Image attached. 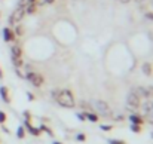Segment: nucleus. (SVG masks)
I'll list each match as a JSON object with an SVG mask.
<instances>
[{"label": "nucleus", "instance_id": "10", "mask_svg": "<svg viewBox=\"0 0 153 144\" xmlns=\"http://www.w3.org/2000/svg\"><path fill=\"white\" fill-rule=\"evenodd\" d=\"M141 71L144 73V76H152L153 73V65L150 62H144L143 65H141Z\"/></svg>", "mask_w": 153, "mask_h": 144}, {"label": "nucleus", "instance_id": "13", "mask_svg": "<svg viewBox=\"0 0 153 144\" xmlns=\"http://www.w3.org/2000/svg\"><path fill=\"white\" fill-rule=\"evenodd\" d=\"M24 10H25V13H33V12H36V3H28V1H27V4L24 6Z\"/></svg>", "mask_w": 153, "mask_h": 144}, {"label": "nucleus", "instance_id": "27", "mask_svg": "<svg viewBox=\"0 0 153 144\" xmlns=\"http://www.w3.org/2000/svg\"><path fill=\"white\" fill-rule=\"evenodd\" d=\"M16 74H18V77H25V76H24V74H22V73H21L18 68H16Z\"/></svg>", "mask_w": 153, "mask_h": 144}, {"label": "nucleus", "instance_id": "5", "mask_svg": "<svg viewBox=\"0 0 153 144\" xmlns=\"http://www.w3.org/2000/svg\"><path fill=\"white\" fill-rule=\"evenodd\" d=\"M94 105H95V108H97V111L102 114V116H110L111 113V110H110V105L105 102V101H102V99H97L95 102H94Z\"/></svg>", "mask_w": 153, "mask_h": 144}, {"label": "nucleus", "instance_id": "24", "mask_svg": "<svg viewBox=\"0 0 153 144\" xmlns=\"http://www.w3.org/2000/svg\"><path fill=\"white\" fill-rule=\"evenodd\" d=\"M146 16H147V19H152L153 21V12H147V13H146Z\"/></svg>", "mask_w": 153, "mask_h": 144}, {"label": "nucleus", "instance_id": "33", "mask_svg": "<svg viewBox=\"0 0 153 144\" xmlns=\"http://www.w3.org/2000/svg\"><path fill=\"white\" fill-rule=\"evenodd\" d=\"M28 3H36V0H27Z\"/></svg>", "mask_w": 153, "mask_h": 144}, {"label": "nucleus", "instance_id": "29", "mask_svg": "<svg viewBox=\"0 0 153 144\" xmlns=\"http://www.w3.org/2000/svg\"><path fill=\"white\" fill-rule=\"evenodd\" d=\"M55 0H45V4H52Z\"/></svg>", "mask_w": 153, "mask_h": 144}, {"label": "nucleus", "instance_id": "32", "mask_svg": "<svg viewBox=\"0 0 153 144\" xmlns=\"http://www.w3.org/2000/svg\"><path fill=\"white\" fill-rule=\"evenodd\" d=\"M3 77V71H1V68H0V79Z\"/></svg>", "mask_w": 153, "mask_h": 144}, {"label": "nucleus", "instance_id": "6", "mask_svg": "<svg viewBox=\"0 0 153 144\" xmlns=\"http://www.w3.org/2000/svg\"><path fill=\"white\" fill-rule=\"evenodd\" d=\"M132 92L138 96L140 99H147V89L144 86H138V88H134Z\"/></svg>", "mask_w": 153, "mask_h": 144}, {"label": "nucleus", "instance_id": "17", "mask_svg": "<svg viewBox=\"0 0 153 144\" xmlns=\"http://www.w3.org/2000/svg\"><path fill=\"white\" fill-rule=\"evenodd\" d=\"M131 131H134V132H141V125L131 123Z\"/></svg>", "mask_w": 153, "mask_h": 144}, {"label": "nucleus", "instance_id": "11", "mask_svg": "<svg viewBox=\"0 0 153 144\" xmlns=\"http://www.w3.org/2000/svg\"><path fill=\"white\" fill-rule=\"evenodd\" d=\"M0 96H1V99H3L6 104H9V102H10L9 92H7V88H6V86H0Z\"/></svg>", "mask_w": 153, "mask_h": 144}, {"label": "nucleus", "instance_id": "7", "mask_svg": "<svg viewBox=\"0 0 153 144\" xmlns=\"http://www.w3.org/2000/svg\"><path fill=\"white\" fill-rule=\"evenodd\" d=\"M10 58H22V48L19 45H12V48H10Z\"/></svg>", "mask_w": 153, "mask_h": 144}, {"label": "nucleus", "instance_id": "23", "mask_svg": "<svg viewBox=\"0 0 153 144\" xmlns=\"http://www.w3.org/2000/svg\"><path fill=\"white\" fill-rule=\"evenodd\" d=\"M100 128H101L102 131H110V129H111V126H110V125H101Z\"/></svg>", "mask_w": 153, "mask_h": 144}, {"label": "nucleus", "instance_id": "9", "mask_svg": "<svg viewBox=\"0 0 153 144\" xmlns=\"http://www.w3.org/2000/svg\"><path fill=\"white\" fill-rule=\"evenodd\" d=\"M24 123H25V128L28 129V132H30L31 135H34V137H39V135H40V129H39V128H34V126H31L30 120H25Z\"/></svg>", "mask_w": 153, "mask_h": 144}, {"label": "nucleus", "instance_id": "20", "mask_svg": "<svg viewBox=\"0 0 153 144\" xmlns=\"http://www.w3.org/2000/svg\"><path fill=\"white\" fill-rule=\"evenodd\" d=\"M76 138H77V141H85V140H86V135H85V134H77Z\"/></svg>", "mask_w": 153, "mask_h": 144}, {"label": "nucleus", "instance_id": "15", "mask_svg": "<svg viewBox=\"0 0 153 144\" xmlns=\"http://www.w3.org/2000/svg\"><path fill=\"white\" fill-rule=\"evenodd\" d=\"M10 59H12V64H13L16 68H19V67H22V65H24L22 58H10Z\"/></svg>", "mask_w": 153, "mask_h": 144}, {"label": "nucleus", "instance_id": "21", "mask_svg": "<svg viewBox=\"0 0 153 144\" xmlns=\"http://www.w3.org/2000/svg\"><path fill=\"white\" fill-rule=\"evenodd\" d=\"M6 122V114L4 111H0V123H4Z\"/></svg>", "mask_w": 153, "mask_h": 144}, {"label": "nucleus", "instance_id": "18", "mask_svg": "<svg viewBox=\"0 0 153 144\" xmlns=\"http://www.w3.org/2000/svg\"><path fill=\"white\" fill-rule=\"evenodd\" d=\"M22 33H24L22 27H21V25H18V27L15 28V34H16V36H22Z\"/></svg>", "mask_w": 153, "mask_h": 144}, {"label": "nucleus", "instance_id": "8", "mask_svg": "<svg viewBox=\"0 0 153 144\" xmlns=\"http://www.w3.org/2000/svg\"><path fill=\"white\" fill-rule=\"evenodd\" d=\"M3 39H4V42H13L15 40V33L9 27H6V28H3Z\"/></svg>", "mask_w": 153, "mask_h": 144}, {"label": "nucleus", "instance_id": "22", "mask_svg": "<svg viewBox=\"0 0 153 144\" xmlns=\"http://www.w3.org/2000/svg\"><path fill=\"white\" fill-rule=\"evenodd\" d=\"M110 144H126V143H125L123 140H111Z\"/></svg>", "mask_w": 153, "mask_h": 144}, {"label": "nucleus", "instance_id": "35", "mask_svg": "<svg viewBox=\"0 0 153 144\" xmlns=\"http://www.w3.org/2000/svg\"><path fill=\"white\" fill-rule=\"evenodd\" d=\"M152 137H153V134H152Z\"/></svg>", "mask_w": 153, "mask_h": 144}, {"label": "nucleus", "instance_id": "1", "mask_svg": "<svg viewBox=\"0 0 153 144\" xmlns=\"http://www.w3.org/2000/svg\"><path fill=\"white\" fill-rule=\"evenodd\" d=\"M52 98L64 108H73L76 105V99L71 91L61 89V91H52Z\"/></svg>", "mask_w": 153, "mask_h": 144}, {"label": "nucleus", "instance_id": "19", "mask_svg": "<svg viewBox=\"0 0 153 144\" xmlns=\"http://www.w3.org/2000/svg\"><path fill=\"white\" fill-rule=\"evenodd\" d=\"M39 129H40V131H46L49 135H52V131L48 128V126H45V125H40V128H39Z\"/></svg>", "mask_w": 153, "mask_h": 144}, {"label": "nucleus", "instance_id": "16", "mask_svg": "<svg viewBox=\"0 0 153 144\" xmlns=\"http://www.w3.org/2000/svg\"><path fill=\"white\" fill-rule=\"evenodd\" d=\"M16 137H18V138H24V137H25V129H24V126H18V129H16Z\"/></svg>", "mask_w": 153, "mask_h": 144}, {"label": "nucleus", "instance_id": "12", "mask_svg": "<svg viewBox=\"0 0 153 144\" xmlns=\"http://www.w3.org/2000/svg\"><path fill=\"white\" fill-rule=\"evenodd\" d=\"M129 120H131V123H135V125H141L144 122V119L140 114H131L129 116Z\"/></svg>", "mask_w": 153, "mask_h": 144}, {"label": "nucleus", "instance_id": "2", "mask_svg": "<svg viewBox=\"0 0 153 144\" xmlns=\"http://www.w3.org/2000/svg\"><path fill=\"white\" fill-rule=\"evenodd\" d=\"M25 79H27L33 86H36V88H40V86L43 85V82H45L43 76H42L40 73H36V71H28V73L25 74Z\"/></svg>", "mask_w": 153, "mask_h": 144}, {"label": "nucleus", "instance_id": "28", "mask_svg": "<svg viewBox=\"0 0 153 144\" xmlns=\"http://www.w3.org/2000/svg\"><path fill=\"white\" fill-rule=\"evenodd\" d=\"M27 96H28V99H30V101H33V99H34V95H31L30 92H27Z\"/></svg>", "mask_w": 153, "mask_h": 144}, {"label": "nucleus", "instance_id": "34", "mask_svg": "<svg viewBox=\"0 0 153 144\" xmlns=\"http://www.w3.org/2000/svg\"><path fill=\"white\" fill-rule=\"evenodd\" d=\"M53 144H62V143H59V141H53Z\"/></svg>", "mask_w": 153, "mask_h": 144}, {"label": "nucleus", "instance_id": "26", "mask_svg": "<svg viewBox=\"0 0 153 144\" xmlns=\"http://www.w3.org/2000/svg\"><path fill=\"white\" fill-rule=\"evenodd\" d=\"M24 117H25V120H30V113L25 111V113H24Z\"/></svg>", "mask_w": 153, "mask_h": 144}, {"label": "nucleus", "instance_id": "25", "mask_svg": "<svg viewBox=\"0 0 153 144\" xmlns=\"http://www.w3.org/2000/svg\"><path fill=\"white\" fill-rule=\"evenodd\" d=\"M77 117H79L80 120H85V114H83V113H77Z\"/></svg>", "mask_w": 153, "mask_h": 144}, {"label": "nucleus", "instance_id": "31", "mask_svg": "<svg viewBox=\"0 0 153 144\" xmlns=\"http://www.w3.org/2000/svg\"><path fill=\"white\" fill-rule=\"evenodd\" d=\"M135 1H137V3H144L146 0H135Z\"/></svg>", "mask_w": 153, "mask_h": 144}, {"label": "nucleus", "instance_id": "4", "mask_svg": "<svg viewBox=\"0 0 153 144\" xmlns=\"http://www.w3.org/2000/svg\"><path fill=\"white\" fill-rule=\"evenodd\" d=\"M140 104H141V99L131 91L128 94V96H126V107L131 108V110H137L140 107Z\"/></svg>", "mask_w": 153, "mask_h": 144}, {"label": "nucleus", "instance_id": "14", "mask_svg": "<svg viewBox=\"0 0 153 144\" xmlns=\"http://www.w3.org/2000/svg\"><path fill=\"white\" fill-rule=\"evenodd\" d=\"M85 119H88L91 122H98V116L95 113H91V111H85Z\"/></svg>", "mask_w": 153, "mask_h": 144}, {"label": "nucleus", "instance_id": "3", "mask_svg": "<svg viewBox=\"0 0 153 144\" xmlns=\"http://www.w3.org/2000/svg\"><path fill=\"white\" fill-rule=\"evenodd\" d=\"M24 15H25L24 7H19V6H18V7L12 12V15H10V18H9V24H10V25H16V24H19V22L22 21Z\"/></svg>", "mask_w": 153, "mask_h": 144}, {"label": "nucleus", "instance_id": "30", "mask_svg": "<svg viewBox=\"0 0 153 144\" xmlns=\"http://www.w3.org/2000/svg\"><path fill=\"white\" fill-rule=\"evenodd\" d=\"M117 1H120V3H128L129 0H117Z\"/></svg>", "mask_w": 153, "mask_h": 144}]
</instances>
